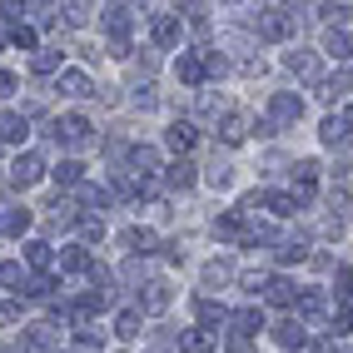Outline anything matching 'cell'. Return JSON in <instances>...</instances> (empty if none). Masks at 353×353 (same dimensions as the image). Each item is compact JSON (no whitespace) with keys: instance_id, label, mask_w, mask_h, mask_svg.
Segmentation results:
<instances>
[{"instance_id":"cell-24","label":"cell","mask_w":353,"mask_h":353,"mask_svg":"<svg viewBox=\"0 0 353 353\" xmlns=\"http://www.w3.org/2000/svg\"><path fill=\"white\" fill-rule=\"evenodd\" d=\"M199 319H204V323H219L224 309H219V303H199Z\"/></svg>"},{"instance_id":"cell-26","label":"cell","mask_w":353,"mask_h":353,"mask_svg":"<svg viewBox=\"0 0 353 353\" xmlns=\"http://www.w3.org/2000/svg\"><path fill=\"white\" fill-rule=\"evenodd\" d=\"M15 90V75H6V70H0V95H10Z\"/></svg>"},{"instance_id":"cell-6","label":"cell","mask_w":353,"mask_h":353,"mask_svg":"<svg viewBox=\"0 0 353 353\" xmlns=\"http://www.w3.org/2000/svg\"><path fill=\"white\" fill-rule=\"evenodd\" d=\"M269 303H294V284H289V279H274V284H269Z\"/></svg>"},{"instance_id":"cell-14","label":"cell","mask_w":353,"mask_h":353,"mask_svg":"<svg viewBox=\"0 0 353 353\" xmlns=\"http://www.w3.org/2000/svg\"><path fill=\"white\" fill-rule=\"evenodd\" d=\"M328 50H334L339 60H348L353 55V35H334V40H328Z\"/></svg>"},{"instance_id":"cell-9","label":"cell","mask_w":353,"mask_h":353,"mask_svg":"<svg viewBox=\"0 0 353 353\" xmlns=\"http://www.w3.org/2000/svg\"><path fill=\"white\" fill-rule=\"evenodd\" d=\"M30 229V209H15V214H6V234H26Z\"/></svg>"},{"instance_id":"cell-3","label":"cell","mask_w":353,"mask_h":353,"mask_svg":"<svg viewBox=\"0 0 353 353\" xmlns=\"http://www.w3.org/2000/svg\"><path fill=\"white\" fill-rule=\"evenodd\" d=\"M0 139L20 145V139H26V120H20V114H0Z\"/></svg>"},{"instance_id":"cell-7","label":"cell","mask_w":353,"mask_h":353,"mask_svg":"<svg viewBox=\"0 0 353 353\" xmlns=\"http://www.w3.org/2000/svg\"><path fill=\"white\" fill-rule=\"evenodd\" d=\"M234 323H239V334H259V328H264L259 309H244V314H234Z\"/></svg>"},{"instance_id":"cell-18","label":"cell","mask_w":353,"mask_h":353,"mask_svg":"<svg viewBox=\"0 0 353 353\" xmlns=\"http://www.w3.org/2000/svg\"><path fill=\"white\" fill-rule=\"evenodd\" d=\"M179 75L190 80V85H199V60H190V55H184V60H179Z\"/></svg>"},{"instance_id":"cell-11","label":"cell","mask_w":353,"mask_h":353,"mask_svg":"<svg viewBox=\"0 0 353 353\" xmlns=\"http://www.w3.org/2000/svg\"><path fill=\"white\" fill-rule=\"evenodd\" d=\"M284 30H289V20H284V15H264V35H269V40H279Z\"/></svg>"},{"instance_id":"cell-15","label":"cell","mask_w":353,"mask_h":353,"mask_svg":"<svg viewBox=\"0 0 353 353\" xmlns=\"http://www.w3.org/2000/svg\"><path fill=\"white\" fill-rule=\"evenodd\" d=\"M0 284H26V274H20V264H0Z\"/></svg>"},{"instance_id":"cell-17","label":"cell","mask_w":353,"mask_h":353,"mask_svg":"<svg viewBox=\"0 0 353 353\" xmlns=\"http://www.w3.org/2000/svg\"><path fill=\"white\" fill-rule=\"evenodd\" d=\"M239 229H244L239 214H224V219H219V234H224V239H239Z\"/></svg>"},{"instance_id":"cell-4","label":"cell","mask_w":353,"mask_h":353,"mask_svg":"<svg viewBox=\"0 0 353 353\" xmlns=\"http://www.w3.org/2000/svg\"><path fill=\"white\" fill-rule=\"evenodd\" d=\"M154 40H159V45H174V40H179V20H174V15H159V20H154Z\"/></svg>"},{"instance_id":"cell-19","label":"cell","mask_w":353,"mask_h":353,"mask_svg":"<svg viewBox=\"0 0 353 353\" xmlns=\"http://www.w3.org/2000/svg\"><path fill=\"white\" fill-rule=\"evenodd\" d=\"M65 269H90V254L85 249H70L65 254Z\"/></svg>"},{"instance_id":"cell-25","label":"cell","mask_w":353,"mask_h":353,"mask_svg":"<svg viewBox=\"0 0 353 353\" xmlns=\"http://www.w3.org/2000/svg\"><path fill=\"white\" fill-rule=\"evenodd\" d=\"M274 214H294V199L289 194H274Z\"/></svg>"},{"instance_id":"cell-1","label":"cell","mask_w":353,"mask_h":353,"mask_svg":"<svg viewBox=\"0 0 353 353\" xmlns=\"http://www.w3.org/2000/svg\"><path fill=\"white\" fill-rule=\"evenodd\" d=\"M40 170H45L40 154H20V159H15V170H10V179H15V184H35Z\"/></svg>"},{"instance_id":"cell-16","label":"cell","mask_w":353,"mask_h":353,"mask_svg":"<svg viewBox=\"0 0 353 353\" xmlns=\"http://www.w3.org/2000/svg\"><path fill=\"white\" fill-rule=\"evenodd\" d=\"M179 348H184V353H204V348H209V339H204V334H184V339H179Z\"/></svg>"},{"instance_id":"cell-23","label":"cell","mask_w":353,"mask_h":353,"mask_svg":"<svg viewBox=\"0 0 353 353\" xmlns=\"http://www.w3.org/2000/svg\"><path fill=\"white\" fill-rule=\"evenodd\" d=\"M224 134L239 139V134H244V114H229V120H224Z\"/></svg>"},{"instance_id":"cell-22","label":"cell","mask_w":353,"mask_h":353,"mask_svg":"<svg viewBox=\"0 0 353 353\" xmlns=\"http://www.w3.org/2000/svg\"><path fill=\"white\" fill-rule=\"evenodd\" d=\"M120 334H125V339L139 334V314H120Z\"/></svg>"},{"instance_id":"cell-12","label":"cell","mask_w":353,"mask_h":353,"mask_svg":"<svg viewBox=\"0 0 353 353\" xmlns=\"http://www.w3.org/2000/svg\"><path fill=\"white\" fill-rule=\"evenodd\" d=\"M55 179H60V184H80V164H75V159H65L60 170H55Z\"/></svg>"},{"instance_id":"cell-13","label":"cell","mask_w":353,"mask_h":353,"mask_svg":"<svg viewBox=\"0 0 353 353\" xmlns=\"http://www.w3.org/2000/svg\"><path fill=\"white\" fill-rule=\"evenodd\" d=\"M274 339H279V343H303V328H299V323H279Z\"/></svg>"},{"instance_id":"cell-8","label":"cell","mask_w":353,"mask_h":353,"mask_svg":"<svg viewBox=\"0 0 353 353\" xmlns=\"http://www.w3.org/2000/svg\"><path fill=\"white\" fill-rule=\"evenodd\" d=\"M170 145H174V150H190V145H194V125H174V130H170Z\"/></svg>"},{"instance_id":"cell-2","label":"cell","mask_w":353,"mask_h":353,"mask_svg":"<svg viewBox=\"0 0 353 353\" xmlns=\"http://www.w3.org/2000/svg\"><path fill=\"white\" fill-rule=\"evenodd\" d=\"M85 130H90V125L80 120V114H65V120L55 125V134H60V139H70V145H80V139H85Z\"/></svg>"},{"instance_id":"cell-20","label":"cell","mask_w":353,"mask_h":353,"mask_svg":"<svg viewBox=\"0 0 353 353\" xmlns=\"http://www.w3.org/2000/svg\"><path fill=\"white\" fill-rule=\"evenodd\" d=\"M26 254H30V264H50V244H26Z\"/></svg>"},{"instance_id":"cell-10","label":"cell","mask_w":353,"mask_h":353,"mask_svg":"<svg viewBox=\"0 0 353 353\" xmlns=\"http://www.w3.org/2000/svg\"><path fill=\"white\" fill-rule=\"evenodd\" d=\"M170 184H194V164H170Z\"/></svg>"},{"instance_id":"cell-5","label":"cell","mask_w":353,"mask_h":353,"mask_svg":"<svg viewBox=\"0 0 353 353\" xmlns=\"http://www.w3.org/2000/svg\"><path fill=\"white\" fill-rule=\"evenodd\" d=\"M60 90L65 95H90V80L80 75V70H70V75H60Z\"/></svg>"},{"instance_id":"cell-21","label":"cell","mask_w":353,"mask_h":353,"mask_svg":"<svg viewBox=\"0 0 353 353\" xmlns=\"http://www.w3.org/2000/svg\"><path fill=\"white\" fill-rule=\"evenodd\" d=\"M55 65H60V55H55V50H45V55H35V70H40V75H50Z\"/></svg>"}]
</instances>
